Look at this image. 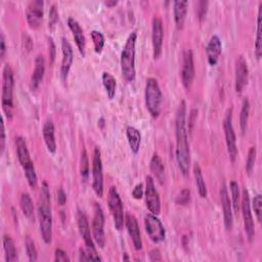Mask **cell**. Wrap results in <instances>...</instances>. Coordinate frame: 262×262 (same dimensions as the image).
<instances>
[{
  "label": "cell",
  "mask_w": 262,
  "mask_h": 262,
  "mask_svg": "<svg viewBox=\"0 0 262 262\" xmlns=\"http://www.w3.org/2000/svg\"><path fill=\"white\" fill-rule=\"evenodd\" d=\"M93 235H94V240L99 245V247L104 248L106 245L105 214H104L102 206L99 203H95V206H94Z\"/></svg>",
  "instance_id": "cell-14"
},
{
  "label": "cell",
  "mask_w": 262,
  "mask_h": 262,
  "mask_svg": "<svg viewBox=\"0 0 262 262\" xmlns=\"http://www.w3.org/2000/svg\"><path fill=\"white\" fill-rule=\"evenodd\" d=\"M80 176L83 182H86L90 177V160L86 149H83L80 157Z\"/></svg>",
  "instance_id": "cell-36"
},
{
  "label": "cell",
  "mask_w": 262,
  "mask_h": 262,
  "mask_svg": "<svg viewBox=\"0 0 262 262\" xmlns=\"http://www.w3.org/2000/svg\"><path fill=\"white\" fill-rule=\"evenodd\" d=\"M23 44L28 51H30L33 48V40L27 33L23 34Z\"/></svg>",
  "instance_id": "cell-47"
},
{
  "label": "cell",
  "mask_w": 262,
  "mask_h": 262,
  "mask_svg": "<svg viewBox=\"0 0 262 262\" xmlns=\"http://www.w3.org/2000/svg\"><path fill=\"white\" fill-rule=\"evenodd\" d=\"M253 209L257 218L258 222H261V216H262V197L261 195H256L253 199Z\"/></svg>",
  "instance_id": "cell-40"
},
{
  "label": "cell",
  "mask_w": 262,
  "mask_h": 262,
  "mask_svg": "<svg viewBox=\"0 0 262 262\" xmlns=\"http://www.w3.org/2000/svg\"><path fill=\"white\" fill-rule=\"evenodd\" d=\"M0 149H2V154H4L6 149V126L4 120L2 121V139H0Z\"/></svg>",
  "instance_id": "cell-49"
},
{
  "label": "cell",
  "mask_w": 262,
  "mask_h": 262,
  "mask_svg": "<svg viewBox=\"0 0 262 262\" xmlns=\"http://www.w3.org/2000/svg\"><path fill=\"white\" fill-rule=\"evenodd\" d=\"M256 155H257V151L255 147H251L249 149L248 152V157H247V161H246V171L248 173V176H251V173L254 169L255 166V162H256Z\"/></svg>",
  "instance_id": "cell-39"
},
{
  "label": "cell",
  "mask_w": 262,
  "mask_h": 262,
  "mask_svg": "<svg viewBox=\"0 0 262 262\" xmlns=\"http://www.w3.org/2000/svg\"><path fill=\"white\" fill-rule=\"evenodd\" d=\"M189 3L187 0H177L173 3V15L174 22H176L177 28L179 30H182L185 26L187 14H188Z\"/></svg>",
  "instance_id": "cell-25"
},
{
  "label": "cell",
  "mask_w": 262,
  "mask_h": 262,
  "mask_svg": "<svg viewBox=\"0 0 262 262\" xmlns=\"http://www.w3.org/2000/svg\"><path fill=\"white\" fill-rule=\"evenodd\" d=\"M137 39V33L132 32L121 51V57H120V66H121V72L123 78L127 82H133L135 80L136 76V70H135V44Z\"/></svg>",
  "instance_id": "cell-3"
},
{
  "label": "cell",
  "mask_w": 262,
  "mask_h": 262,
  "mask_svg": "<svg viewBox=\"0 0 262 262\" xmlns=\"http://www.w3.org/2000/svg\"><path fill=\"white\" fill-rule=\"evenodd\" d=\"M54 124L51 119H47L42 128V135L46 148L49 153L55 154L56 152V141H55V133H54Z\"/></svg>",
  "instance_id": "cell-26"
},
{
  "label": "cell",
  "mask_w": 262,
  "mask_h": 262,
  "mask_svg": "<svg viewBox=\"0 0 262 262\" xmlns=\"http://www.w3.org/2000/svg\"><path fill=\"white\" fill-rule=\"evenodd\" d=\"M20 205L23 211V214L31 222L35 221V213H34V205L30 195L27 193H23L20 199Z\"/></svg>",
  "instance_id": "cell-28"
},
{
  "label": "cell",
  "mask_w": 262,
  "mask_h": 262,
  "mask_svg": "<svg viewBox=\"0 0 262 262\" xmlns=\"http://www.w3.org/2000/svg\"><path fill=\"white\" fill-rule=\"evenodd\" d=\"M14 73L9 64L4 67L3 71V111L7 118L12 120L14 117Z\"/></svg>",
  "instance_id": "cell-6"
},
{
  "label": "cell",
  "mask_w": 262,
  "mask_h": 262,
  "mask_svg": "<svg viewBox=\"0 0 262 262\" xmlns=\"http://www.w3.org/2000/svg\"><path fill=\"white\" fill-rule=\"evenodd\" d=\"M38 218L41 237L45 244L52 241V213L50 205V192L46 182H43L38 200Z\"/></svg>",
  "instance_id": "cell-2"
},
{
  "label": "cell",
  "mask_w": 262,
  "mask_h": 262,
  "mask_svg": "<svg viewBox=\"0 0 262 262\" xmlns=\"http://www.w3.org/2000/svg\"><path fill=\"white\" fill-rule=\"evenodd\" d=\"M261 14H262V3L259 4L258 7V15H257V28H256V40H255V55L257 60L261 59L262 55V44H261Z\"/></svg>",
  "instance_id": "cell-33"
},
{
  "label": "cell",
  "mask_w": 262,
  "mask_h": 262,
  "mask_svg": "<svg viewBox=\"0 0 262 262\" xmlns=\"http://www.w3.org/2000/svg\"><path fill=\"white\" fill-rule=\"evenodd\" d=\"M219 193H220V201H221V206H222V211H223L224 226L227 230H230L232 227V223H234V215H232L231 202H230L227 188H226V185L224 182L221 184Z\"/></svg>",
  "instance_id": "cell-19"
},
{
  "label": "cell",
  "mask_w": 262,
  "mask_h": 262,
  "mask_svg": "<svg viewBox=\"0 0 262 262\" xmlns=\"http://www.w3.org/2000/svg\"><path fill=\"white\" fill-rule=\"evenodd\" d=\"M249 115H250V102L246 98L243 101V105H242V109H241V113H240V128H241V131L243 134L246 132V129H247Z\"/></svg>",
  "instance_id": "cell-35"
},
{
  "label": "cell",
  "mask_w": 262,
  "mask_h": 262,
  "mask_svg": "<svg viewBox=\"0 0 262 262\" xmlns=\"http://www.w3.org/2000/svg\"><path fill=\"white\" fill-rule=\"evenodd\" d=\"M44 14V3L42 0H34L26 9V19L29 27L37 29L40 27Z\"/></svg>",
  "instance_id": "cell-17"
},
{
  "label": "cell",
  "mask_w": 262,
  "mask_h": 262,
  "mask_svg": "<svg viewBox=\"0 0 262 262\" xmlns=\"http://www.w3.org/2000/svg\"><path fill=\"white\" fill-rule=\"evenodd\" d=\"M45 74V60L42 54H38L35 59V67L31 77V87L33 91L38 90Z\"/></svg>",
  "instance_id": "cell-24"
},
{
  "label": "cell",
  "mask_w": 262,
  "mask_h": 262,
  "mask_svg": "<svg viewBox=\"0 0 262 262\" xmlns=\"http://www.w3.org/2000/svg\"><path fill=\"white\" fill-rule=\"evenodd\" d=\"M150 260L151 261H161L162 260V255L159 249H153L150 254H149Z\"/></svg>",
  "instance_id": "cell-50"
},
{
  "label": "cell",
  "mask_w": 262,
  "mask_h": 262,
  "mask_svg": "<svg viewBox=\"0 0 262 262\" xmlns=\"http://www.w3.org/2000/svg\"><path fill=\"white\" fill-rule=\"evenodd\" d=\"M56 201H57V203H59V205H61V206H64L67 203V195L63 189H59V191H57Z\"/></svg>",
  "instance_id": "cell-45"
},
{
  "label": "cell",
  "mask_w": 262,
  "mask_h": 262,
  "mask_svg": "<svg viewBox=\"0 0 262 262\" xmlns=\"http://www.w3.org/2000/svg\"><path fill=\"white\" fill-rule=\"evenodd\" d=\"M230 193H231V206L234 208V211L236 213L240 210V203H241V196H240V188L239 184L235 181H231L229 184Z\"/></svg>",
  "instance_id": "cell-34"
},
{
  "label": "cell",
  "mask_w": 262,
  "mask_h": 262,
  "mask_svg": "<svg viewBox=\"0 0 262 262\" xmlns=\"http://www.w3.org/2000/svg\"><path fill=\"white\" fill-rule=\"evenodd\" d=\"M93 189L99 198L104 196V173L101 150L99 147L95 148L93 159Z\"/></svg>",
  "instance_id": "cell-13"
},
{
  "label": "cell",
  "mask_w": 262,
  "mask_h": 262,
  "mask_svg": "<svg viewBox=\"0 0 262 262\" xmlns=\"http://www.w3.org/2000/svg\"><path fill=\"white\" fill-rule=\"evenodd\" d=\"M77 224H78V229L80 232V236L82 237L85 246H86V251L89 252L91 260H100L102 261V258L99 256L96 246H95V240L94 237L92 236L91 232V226L89 222V218H87L86 214L78 209L77 211Z\"/></svg>",
  "instance_id": "cell-8"
},
{
  "label": "cell",
  "mask_w": 262,
  "mask_h": 262,
  "mask_svg": "<svg viewBox=\"0 0 262 262\" xmlns=\"http://www.w3.org/2000/svg\"><path fill=\"white\" fill-rule=\"evenodd\" d=\"M208 2H200L198 4V9H197V15H198V19L200 21H202L204 18H205L207 11H208Z\"/></svg>",
  "instance_id": "cell-43"
},
{
  "label": "cell",
  "mask_w": 262,
  "mask_h": 262,
  "mask_svg": "<svg viewBox=\"0 0 262 262\" xmlns=\"http://www.w3.org/2000/svg\"><path fill=\"white\" fill-rule=\"evenodd\" d=\"M79 252H80V254H79V261H89V260H91L90 254L86 250L80 248Z\"/></svg>",
  "instance_id": "cell-52"
},
{
  "label": "cell",
  "mask_w": 262,
  "mask_h": 262,
  "mask_svg": "<svg viewBox=\"0 0 262 262\" xmlns=\"http://www.w3.org/2000/svg\"><path fill=\"white\" fill-rule=\"evenodd\" d=\"M125 225H126L128 235L131 238V241H132V244H133L135 250H137V251L141 250L142 249V240H141L139 225H138L136 217L131 213H127L125 215Z\"/></svg>",
  "instance_id": "cell-21"
},
{
  "label": "cell",
  "mask_w": 262,
  "mask_h": 262,
  "mask_svg": "<svg viewBox=\"0 0 262 262\" xmlns=\"http://www.w3.org/2000/svg\"><path fill=\"white\" fill-rule=\"evenodd\" d=\"M235 87L236 92L241 94L248 82L249 70L246 60L243 55H239L236 61V69H235Z\"/></svg>",
  "instance_id": "cell-18"
},
{
  "label": "cell",
  "mask_w": 262,
  "mask_h": 262,
  "mask_svg": "<svg viewBox=\"0 0 262 262\" xmlns=\"http://www.w3.org/2000/svg\"><path fill=\"white\" fill-rule=\"evenodd\" d=\"M190 201H191V192L188 189L183 190L177 198V203L179 205H183V206L188 205Z\"/></svg>",
  "instance_id": "cell-42"
},
{
  "label": "cell",
  "mask_w": 262,
  "mask_h": 262,
  "mask_svg": "<svg viewBox=\"0 0 262 262\" xmlns=\"http://www.w3.org/2000/svg\"><path fill=\"white\" fill-rule=\"evenodd\" d=\"M4 249L6 253L7 262H15L18 260V252L14 240L9 235H4L3 237Z\"/></svg>",
  "instance_id": "cell-30"
},
{
  "label": "cell",
  "mask_w": 262,
  "mask_h": 262,
  "mask_svg": "<svg viewBox=\"0 0 262 262\" xmlns=\"http://www.w3.org/2000/svg\"><path fill=\"white\" fill-rule=\"evenodd\" d=\"M103 85L106 90V93L108 95V98L110 100H113L116 96V89H117V81H116L115 77L110 74L109 72H104L102 76Z\"/></svg>",
  "instance_id": "cell-31"
},
{
  "label": "cell",
  "mask_w": 262,
  "mask_h": 262,
  "mask_svg": "<svg viewBox=\"0 0 262 262\" xmlns=\"http://www.w3.org/2000/svg\"><path fill=\"white\" fill-rule=\"evenodd\" d=\"M126 137L131 152L134 155H137L141 144V133L134 126H128L126 128Z\"/></svg>",
  "instance_id": "cell-27"
},
{
  "label": "cell",
  "mask_w": 262,
  "mask_h": 262,
  "mask_svg": "<svg viewBox=\"0 0 262 262\" xmlns=\"http://www.w3.org/2000/svg\"><path fill=\"white\" fill-rule=\"evenodd\" d=\"M223 130L225 135V142H226V148L227 153L229 156L230 161L234 163L238 156V148H237V136L236 132L232 126V109L230 108L227 110L225 118L223 120Z\"/></svg>",
  "instance_id": "cell-9"
},
{
  "label": "cell",
  "mask_w": 262,
  "mask_h": 262,
  "mask_svg": "<svg viewBox=\"0 0 262 262\" xmlns=\"http://www.w3.org/2000/svg\"><path fill=\"white\" fill-rule=\"evenodd\" d=\"M193 172H194L195 182H196V186H197V189H198L199 196L203 199L206 198L207 197V187H206L205 180H204V178H203L202 169H201V167L198 163L194 164Z\"/></svg>",
  "instance_id": "cell-29"
},
{
  "label": "cell",
  "mask_w": 262,
  "mask_h": 262,
  "mask_svg": "<svg viewBox=\"0 0 262 262\" xmlns=\"http://www.w3.org/2000/svg\"><path fill=\"white\" fill-rule=\"evenodd\" d=\"M54 261H56V262H66V261H70V258L68 257L67 253L64 250L55 249Z\"/></svg>",
  "instance_id": "cell-44"
},
{
  "label": "cell",
  "mask_w": 262,
  "mask_h": 262,
  "mask_svg": "<svg viewBox=\"0 0 262 262\" xmlns=\"http://www.w3.org/2000/svg\"><path fill=\"white\" fill-rule=\"evenodd\" d=\"M124 260H128V257H127V255L125 254V257H124Z\"/></svg>",
  "instance_id": "cell-54"
},
{
  "label": "cell",
  "mask_w": 262,
  "mask_h": 262,
  "mask_svg": "<svg viewBox=\"0 0 262 262\" xmlns=\"http://www.w3.org/2000/svg\"><path fill=\"white\" fill-rule=\"evenodd\" d=\"M144 100H145V107H147L152 117L158 118L161 113L163 96L158 80L153 77L148 78L147 83H145Z\"/></svg>",
  "instance_id": "cell-5"
},
{
  "label": "cell",
  "mask_w": 262,
  "mask_h": 262,
  "mask_svg": "<svg viewBox=\"0 0 262 262\" xmlns=\"http://www.w3.org/2000/svg\"><path fill=\"white\" fill-rule=\"evenodd\" d=\"M108 206L110 212L112 214L114 225L117 230H121L125 223V215H124V208L123 202L121 197L116 189V187L112 186L108 193Z\"/></svg>",
  "instance_id": "cell-7"
},
{
  "label": "cell",
  "mask_w": 262,
  "mask_h": 262,
  "mask_svg": "<svg viewBox=\"0 0 262 262\" xmlns=\"http://www.w3.org/2000/svg\"><path fill=\"white\" fill-rule=\"evenodd\" d=\"M25 247H26V252H27L29 260L32 262L36 261L38 259V253H37V249L35 247V243L30 236H26Z\"/></svg>",
  "instance_id": "cell-37"
},
{
  "label": "cell",
  "mask_w": 262,
  "mask_h": 262,
  "mask_svg": "<svg viewBox=\"0 0 262 262\" xmlns=\"http://www.w3.org/2000/svg\"><path fill=\"white\" fill-rule=\"evenodd\" d=\"M145 204L152 214L159 215L161 212V199L159 192L156 189L154 179L151 176L145 178Z\"/></svg>",
  "instance_id": "cell-11"
},
{
  "label": "cell",
  "mask_w": 262,
  "mask_h": 262,
  "mask_svg": "<svg viewBox=\"0 0 262 262\" xmlns=\"http://www.w3.org/2000/svg\"><path fill=\"white\" fill-rule=\"evenodd\" d=\"M118 2H116V0H108V2L105 3V5L108 7V8H113L115 6H117Z\"/></svg>",
  "instance_id": "cell-53"
},
{
  "label": "cell",
  "mask_w": 262,
  "mask_h": 262,
  "mask_svg": "<svg viewBox=\"0 0 262 262\" xmlns=\"http://www.w3.org/2000/svg\"><path fill=\"white\" fill-rule=\"evenodd\" d=\"M164 40V28L162 20L155 16L152 20V44H153V55L154 59L158 60L162 55Z\"/></svg>",
  "instance_id": "cell-16"
},
{
  "label": "cell",
  "mask_w": 262,
  "mask_h": 262,
  "mask_svg": "<svg viewBox=\"0 0 262 262\" xmlns=\"http://www.w3.org/2000/svg\"><path fill=\"white\" fill-rule=\"evenodd\" d=\"M176 137H177V161L184 177H188L191 167V150L187 128V104L182 101L176 116Z\"/></svg>",
  "instance_id": "cell-1"
},
{
  "label": "cell",
  "mask_w": 262,
  "mask_h": 262,
  "mask_svg": "<svg viewBox=\"0 0 262 262\" xmlns=\"http://www.w3.org/2000/svg\"><path fill=\"white\" fill-rule=\"evenodd\" d=\"M68 26L73 34V37H74V40L78 47L79 52L82 54V56H84L85 48H86V38H85V35L83 32V29L81 28L80 24L74 18L68 19Z\"/></svg>",
  "instance_id": "cell-23"
},
{
  "label": "cell",
  "mask_w": 262,
  "mask_h": 262,
  "mask_svg": "<svg viewBox=\"0 0 262 262\" xmlns=\"http://www.w3.org/2000/svg\"><path fill=\"white\" fill-rule=\"evenodd\" d=\"M195 63L194 54L191 49H186L183 53V66L181 71V78L186 90H190L195 79Z\"/></svg>",
  "instance_id": "cell-15"
},
{
  "label": "cell",
  "mask_w": 262,
  "mask_h": 262,
  "mask_svg": "<svg viewBox=\"0 0 262 262\" xmlns=\"http://www.w3.org/2000/svg\"><path fill=\"white\" fill-rule=\"evenodd\" d=\"M143 185L142 184H138L135 186V188L132 191V197L136 200H140L143 196Z\"/></svg>",
  "instance_id": "cell-46"
},
{
  "label": "cell",
  "mask_w": 262,
  "mask_h": 262,
  "mask_svg": "<svg viewBox=\"0 0 262 262\" xmlns=\"http://www.w3.org/2000/svg\"><path fill=\"white\" fill-rule=\"evenodd\" d=\"M16 148H17L18 160L25 172V176L29 186L31 188H36L37 186L36 171H35L34 163L30 156V152H29L27 142L24 137L22 136L16 137Z\"/></svg>",
  "instance_id": "cell-4"
},
{
  "label": "cell",
  "mask_w": 262,
  "mask_h": 262,
  "mask_svg": "<svg viewBox=\"0 0 262 262\" xmlns=\"http://www.w3.org/2000/svg\"><path fill=\"white\" fill-rule=\"evenodd\" d=\"M7 52V45H6V38H5V34L2 32L0 34V57L4 60L5 55Z\"/></svg>",
  "instance_id": "cell-48"
},
{
  "label": "cell",
  "mask_w": 262,
  "mask_h": 262,
  "mask_svg": "<svg viewBox=\"0 0 262 262\" xmlns=\"http://www.w3.org/2000/svg\"><path fill=\"white\" fill-rule=\"evenodd\" d=\"M48 46H49V57H50V61L51 63L54 61V57H55V45L54 42L52 40V38H48Z\"/></svg>",
  "instance_id": "cell-51"
},
{
  "label": "cell",
  "mask_w": 262,
  "mask_h": 262,
  "mask_svg": "<svg viewBox=\"0 0 262 262\" xmlns=\"http://www.w3.org/2000/svg\"><path fill=\"white\" fill-rule=\"evenodd\" d=\"M91 35H92V39H93V42L95 45V51L97 53H101L103 51L105 43H106L104 34L101 31L94 30V31H92Z\"/></svg>",
  "instance_id": "cell-38"
},
{
  "label": "cell",
  "mask_w": 262,
  "mask_h": 262,
  "mask_svg": "<svg viewBox=\"0 0 262 262\" xmlns=\"http://www.w3.org/2000/svg\"><path fill=\"white\" fill-rule=\"evenodd\" d=\"M222 51V43L217 35H212L206 46V54L208 64L212 67L216 66Z\"/></svg>",
  "instance_id": "cell-22"
},
{
  "label": "cell",
  "mask_w": 262,
  "mask_h": 262,
  "mask_svg": "<svg viewBox=\"0 0 262 262\" xmlns=\"http://www.w3.org/2000/svg\"><path fill=\"white\" fill-rule=\"evenodd\" d=\"M150 168H151V171L156 176L157 180L160 183H163L164 176H165V167L162 162V159L160 158V156L157 153H155L151 159Z\"/></svg>",
  "instance_id": "cell-32"
},
{
  "label": "cell",
  "mask_w": 262,
  "mask_h": 262,
  "mask_svg": "<svg viewBox=\"0 0 262 262\" xmlns=\"http://www.w3.org/2000/svg\"><path fill=\"white\" fill-rule=\"evenodd\" d=\"M241 206H242V213H243V218H244L245 232H246L248 241L251 243L255 237V224H254V219H253L252 211H251L250 195L246 188H244L243 193H242Z\"/></svg>",
  "instance_id": "cell-12"
},
{
  "label": "cell",
  "mask_w": 262,
  "mask_h": 262,
  "mask_svg": "<svg viewBox=\"0 0 262 262\" xmlns=\"http://www.w3.org/2000/svg\"><path fill=\"white\" fill-rule=\"evenodd\" d=\"M57 21H59V12H57L56 6L52 5L49 9V14H48V27L50 29H53Z\"/></svg>",
  "instance_id": "cell-41"
},
{
  "label": "cell",
  "mask_w": 262,
  "mask_h": 262,
  "mask_svg": "<svg viewBox=\"0 0 262 262\" xmlns=\"http://www.w3.org/2000/svg\"><path fill=\"white\" fill-rule=\"evenodd\" d=\"M62 52H63V57H62V64H61V77L63 81H66L74 61V53H73L72 45L65 37L62 38Z\"/></svg>",
  "instance_id": "cell-20"
},
{
  "label": "cell",
  "mask_w": 262,
  "mask_h": 262,
  "mask_svg": "<svg viewBox=\"0 0 262 262\" xmlns=\"http://www.w3.org/2000/svg\"><path fill=\"white\" fill-rule=\"evenodd\" d=\"M144 227L150 240L159 244L165 240L166 230L162 221L155 214H147L144 216Z\"/></svg>",
  "instance_id": "cell-10"
}]
</instances>
